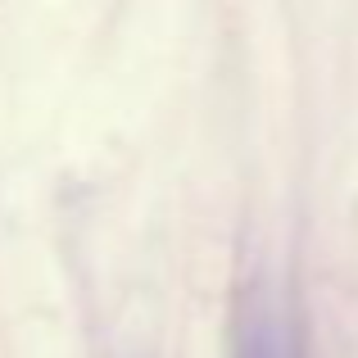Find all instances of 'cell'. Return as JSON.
<instances>
[{"mask_svg": "<svg viewBox=\"0 0 358 358\" xmlns=\"http://www.w3.org/2000/svg\"><path fill=\"white\" fill-rule=\"evenodd\" d=\"M236 358H304L299 327L277 299H254L250 313L241 317Z\"/></svg>", "mask_w": 358, "mask_h": 358, "instance_id": "6da1fadb", "label": "cell"}]
</instances>
